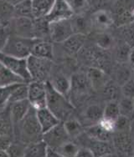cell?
I'll list each match as a JSON object with an SVG mask.
<instances>
[{
  "label": "cell",
  "mask_w": 134,
  "mask_h": 157,
  "mask_svg": "<svg viewBox=\"0 0 134 157\" xmlns=\"http://www.w3.org/2000/svg\"><path fill=\"white\" fill-rule=\"evenodd\" d=\"M120 115L131 119L134 116V100L123 97L118 103Z\"/></svg>",
  "instance_id": "cell-32"
},
{
  "label": "cell",
  "mask_w": 134,
  "mask_h": 157,
  "mask_svg": "<svg viewBox=\"0 0 134 157\" xmlns=\"http://www.w3.org/2000/svg\"><path fill=\"white\" fill-rule=\"evenodd\" d=\"M76 157H95L92 151L87 147H81L79 148Z\"/></svg>",
  "instance_id": "cell-48"
},
{
  "label": "cell",
  "mask_w": 134,
  "mask_h": 157,
  "mask_svg": "<svg viewBox=\"0 0 134 157\" xmlns=\"http://www.w3.org/2000/svg\"><path fill=\"white\" fill-rule=\"evenodd\" d=\"M0 63L7 69H9L11 72L20 77L25 83L28 84L32 81L28 70L27 59L13 57L0 52Z\"/></svg>",
  "instance_id": "cell-5"
},
{
  "label": "cell",
  "mask_w": 134,
  "mask_h": 157,
  "mask_svg": "<svg viewBox=\"0 0 134 157\" xmlns=\"http://www.w3.org/2000/svg\"><path fill=\"white\" fill-rule=\"evenodd\" d=\"M79 148L80 147L77 145V144L69 140L64 143L63 145H60L57 148L52 149V150H54L55 152L65 157H76Z\"/></svg>",
  "instance_id": "cell-31"
},
{
  "label": "cell",
  "mask_w": 134,
  "mask_h": 157,
  "mask_svg": "<svg viewBox=\"0 0 134 157\" xmlns=\"http://www.w3.org/2000/svg\"><path fill=\"white\" fill-rule=\"evenodd\" d=\"M14 125L9 115H0V136H12Z\"/></svg>",
  "instance_id": "cell-35"
},
{
  "label": "cell",
  "mask_w": 134,
  "mask_h": 157,
  "mask_svg": "<svg viewBox=\"0 0 134 157\" xmlns=\"http://www.w3.org/2000/svg\"><path fill=\"white\" fill-rule=\"evenodd\" d=\"M128 61L131 64L132 66L134 65V48H132L129 52V55H128Z\"/></svg>",
  "instance_id": "cell-50"
},
{
  "label": "cell",
  "mask_w": 134,
  "mask_h": 157,
  "mask_svg": "<svg viewBox=\"0 0 134 157\" xmlns=\"http://www.w3.org/2000/svg\"><path fill=\"white\" fill-rule=\"evenodd\" d=\"M28 101L35 110L46 108L45 82L32 80L28 83Z\"/></svg>",
  "instance_id": "cell-6"
},
{
  "label": "cell",
  "mask_w": 134,
  "mask_h": 157,
  "mask_svg": "<svg viewBox=\"0 0 134 157\" xmlns=\"http://www.w3.org/2000/svg\"><path fill=\"white\" fill-rule=\"evenodd\" d=\"M123 35H124L126 44L130 48H134V26L127 28L124 30Z\"/></svg>",
  "instance_id": "cell-44"
},
{
  "label": "cell",
  "mask_w": 134,
  "mask_h": 157,
  "mask_svg": "<svg viewBox=\"0 0 134 157\" xmlns=\"http://www.w3.org/2000/svg\"><path fill=\"white\" fill-rule=\"evenodd\" d=\"M121 91L123 97L134 99V79L131 78L124 83L121 87Z\"/></svg>",
  "instance_id": "cell-41"
},
{
  "label": "cell",
  "mask_w": 134,
  "mask_h": 157,
  "mask_svg": "<svg viewBox=\"0 0 134 157\" xmlns=\"http://www.w3.org/2000/svg\"><path fill=\"white\" fill-rule=\"evenodd\" d=\"M122 94V91L119 89L117 85L114 84L112 82L107 83L104 86L103 94L106 99L109 100L110 101H116Z\"/></svg>",
  "instance_id": "cell-33"
},
{
  "label": "cell",
  "mask_w": 134,
  "mask_h": 157,
  "mask_svg": "<svg viewBox=\"0 0 134 157\" xmlns=\"http://www.w3.org/2000/svg\"><path fill=\"white\" fill-rule=\"evenodd\" d=\"M70 20L72 25L74 33H81L85 35V33L88 32L89 26H90L89 22L82 14L73 15Z\"/></svg>",
  "instance_id": "cell-27"
},
{
  "label": "cell",
  "mask_w": 134,
  "mask_h": 157,
  "mask_svg": "<svg viewBox=\"0 0 134 157\" xmlns=\"http://www.w3.org/2000/svg\"><path fill=\"white\" fill-rule=\"evenodd\" d=\"M86 36L81 33H73L70 38L62 43L65 50L70 55H76L85 44Z\"/></svg>",
  "instance_id": "cell-17"
},
{
  "label": "cell",
  "mask_w": 134,
  "mask_h": 157,
  "mask_svg": "<svg viewBox=\"0 0 134 157\" xmlns=\"http://www.w3.org/2000/svg\"><path fill=\"white\" fill-rule=\"evenodd\" d=\"M91 140L89 143V148L92 151L95 157H102L107 155L114 153L113 145H112L109 141H100L96 140Z\"/></svg>",
  "instance_id": "cell-18"
},
{
  "label": "cell",
  "mask_w": 134,
  "mask_h": 157,
  "mask_svg": "<svg viewBox=\"0 0 134 157\" xmlns=\"http://www.w3.org/2000/svg\"><path fill=\"white\" fill-rule=\"evenodd\" d=\"M10 24H13L14 34L26 39H35L34 18H14Z\"/></svg>",
  "instance_id": "cell-12"
},
{
  "label": "cell",
  "mask_w": 134,
  "mask_h": 157,
  "mask_svg": "<svg viewBox=\"0 0 134 157\" xmlns=\"http://www.w3.org/2000/svg\"><path fill=\"white\" fill-rule=\"evenodd\" d=\"M27 66L31 80L40 82L49 81L48 78L53 66L52 60L30 55L27 58Z\"/></svg>",
  "instance_id": "cell-4"
},
{
  "label": "cell",
  "mask_w": 134,
  "mask_h": 157,
  "mask_svg": "<svg viewBox=\"0 0 134 157\" xmlns=\"http://www.w3.org/2000/svg\"><path fill=\"white\" fill-rule=\"evenodd\" d=\"M105 131L110 134H113L116 131V123L115 121L108 119V118L102 117L100 121L97 123Z\"/></svg>",
  "instance_id": "cell-40"
},
{
  "label": "cell",
  "mask_w": 134,
  "mask_h": 157,
  "mask_svg": "<svg viewBox=\"0 0 134 157\" xmlns=\"http://www.w3.org/2000/svg\"><path fill=\"white\" fill-rule=\"evenodd\" d=\"M132 78L134 79V65H132Z\"/></svg>",
  "instance_id": "cell-54"
},
{
  "label": "cell",
  "mask_w": 134,
  "mask_h": 157,
  "mask_svg": "<svg viewBox=\"0 0 134 157\" xmlns=\"http://www.w3.org/2000/svg\"><path fill=\"white\" fill-rule=\"evenodd\" d=\"M31 55L52 60L54 57V48L52 44L45 40L36 39V41L34 42L32 47Z\"/></svg>",
  "instance_id": "cell-16"
},
{
  "label": "cell",
  "mask_w": 134,
  "mask_h": 157,
  "mask_svg": "<svg viewBox=\"0 0 134 157\" xmlns=\"http://www.w3.org/2000/svg\"><path fill=\"white\" fill-rule=\"evenodd\" d=\"M133 100H134V99H133Z\"/></svg>",
  "instance_id": "cell-56"
},
{
  "label": "cell",
  "mask_w": 134,
  "mask_h": 157,
  "mask_svg": "<svg viewBox=\"0 0 134 157\" xmlns=\"http://www.w3.org/2000/svg\"><path fill=\"white\" fill-rule=\"evenodd\" d=\"M9 105H10L9 107L10 119L12 121L13 125L14 127L25 117L28 112L30 111L31 105L28 100L11 103Z\"/></svg>",
  "instance_id": "cell-13"
},
{
  "label": "cell",
  "mask_w": 134,
  "mask_h": 157,
  "mask_svg": "<svg viewBox=\"0 0 134 157\" xmlns=\"http://www.w3.org/2000/svg\"><path fill=\"white\" fill-rule=\"evenodd\" d=\"M85 133L90 139L100 140V141H109L112 139V134H110L101 128L98 124H92L86 128Z\"/></svg>",
  "instance_id": "cell-25"
},
{
  "label": "cell",
  "mask_w": 134,
  "mask_h": 157,
  "mask_svg": "<svg viewBox=\"0 0 134 157\" xmlns=\"http://www.w3.org/2000/svg\"><path fill=\"white\" fill-rule=\"evenodd\" d=\"M14 18V6L6 0H0V22L3 27H7Z\"/></svg>",
  "instance_id": "cell-24"
},
{
  "label": "cell",
  "mask_w": 134,
  "mask_h": 157,
  "mask_svg": "<svg viewBox=\"0 0 134 157\" xmlns=\"http://www.w3.org/2000/svg\"><path fill=\"white\" fill-rule=\"evenodd\" d=\"M73 15V12L65 0H55L49 13L45 17V19L50 24L54 22L70 19Z\"/></svg>",
  "instance_id": "cell-11"
},
{
  "label": "cell",
  "mask_w": 134,
  "mask_h": 157,
  "mask_svg": "<svg viewBox=\"0 0 134 157\" xmlns=\"http://www.w3.org/2000/svg\"><path fill=\"white\" fill-rule=\"evenodd\" d=\"M26 100H28V84L22 83V84H18L13 89L12 92L9 95L8 104Z\"/></svg>",
  "instance_id": "cell-26"
},
{
  "label": "cell",
  "mask_w": 134,
  "mask_h": 157,
  "mask_svg": "<svg viewBox=\"0 0 134 157\" xmlns=\"http://www.w3.org/2000/svg\"><path fill=\"white\" fill-rule=\"evenodd\" d=\"M49 83L55 91L68 98L70 91V78H67L62 74H60L54 76Z\"/></svg>",
  "instance_id": "cell-19"
},
{
  "label": "cell",
  "mask_w": 134,
  "mask_h": 157,
  "mask_svg": "<svg viewBox=\"0 0 134 157\" xmlns=\"http://www.w3.org/2000/svg\"><path fill=\"white\" fill-rule=\"evenodd\" d=\"M46 157H65V156H63V155H61L58 154V153H57V152H55L54 150L48 148V151H47Z\"/></svg>",
  "instance_id": "cell-49"
},
{
  "label": "cell",
  "mask_w": 134,
  "mask_h": 157,
  "mask_svg": "<svg viewBox=\"0 0 134 157\" xmlns=\"http://www.w3.org/2000/svg\"><path fill=\"white\" fill-rule=\"evenodd\" d=\"M17 85H11L8 87H0V107H4L8 105L9 95L11 94L13 89Z\"/></svg>",
  "instance_id": "cell-42"
},
{
  "label": "cell",
  "mask_w": 134,
  "mask_h": 157,
  "mask_svg": "<svg viewBox=\"0 0 134 157\" xmlns=\"http://www.w3.org/2000/svg\"><path fill=\"white\" fill-rule=\"evenodd\" d=\"M119 115H120V111H119L118 102L116 101H110L103 109V117L108 118L116 121Z\"/></svg>",
  "instance_id": "cell-36"
},
{
  "label": "cell",
  "mask_w": 134,
  "mask_h": 157,
  "mask_svg": "<svg viewBox=\"0 0 134 157\" xmlns=\"http://www.w3.org/2000/svg\"><path fill=\"white\" fill-rule=\"evenodd\" d=\"M49 38L53 42L62 43L74 33L70 19L49 24Z\"/></svg>",
  "instance_id": "cell-10"
},
{
  "label": "cell",
  "mask_w": 134,
  "mask_h": 157,
  "mask_svg": "<svg viewBox=\"0 0 134 157\" xmlns=\"http://www.w3.org/2000/svg\"><path fill=\"white\" fill-rule=\"evenodd\" d=\"M12 143V136H0V151H6Z\"/></svg>",
  "instance_id": "cell-46"
},
{
  "label": "cell",
  "mask_w": 134,
  "mask_h": 157,
  "mask_svg": "<svg viewBox=\"0 0 134 157\" xmlns=\"http://www.w3.org/2000/svg\"><path fill=\"white\" fill-rule=\"evenodd\" d=\"M22 83L25 82L0 63V87H8Z\"/></svg>",
  "instance_id": "cell-22"
},
{
  "label": "cell",
  "mask_w": 134,
  "mask_h": 157,
  "mask_svg": "<svg viewBox=\"0 0 134 157\" xmlns=\"http://www.w3.org/2000/svg\"><path fill=\"white\" fill-rule=\"evenodd\" d=\"M15 128H18L20 142L25 145H29L42 140L43 133L37 120L36 111L32 107L25 117L14 127V130Z\"/></svg>",
  "instance_id": "cell-2"
},
{
  "label": "cell",
  "mask_w": 134,
  "mask_h": 157,
  "mask_svg": "<svg viewBox=\"0 0 134 157\" xmlns=\"http://www.w3.org/2000/svg\"><path fill=\"white\" fill-rule=\"evenodd\" d=\"M131 78V72L127 68H120L117 71V79H118L119 85H122L124 83Z\"/></svg>",
  "instance_id": "cell-43"
},
{
  "label": "cell",
  "mask_w": 134,
  "mask_h": 157,
  "mask_svg": "<svg viewBox=\"0 0 134 157\" xmlns=\"http://www.w3.org/2000/svg\"><path fill=\"white\" fill-rule=\"evenodd\" d=\"M26 145L21 142L14 143L9 145V148L6 150L7 154L9 157H25V151Z\"/></svg>",
  "instance_id": "cell-37"
},
{
  "label": "cell",
  "mask_w": 134,
  "mask_h": 157,
  "mask_svg": "<svg viewBox=\"0 0 134 157\" xmlns=\"http://www.w3.org/2000/svg\"><path fill=\"white\" fill-rule=\"evenodd\" d=\"M130 47L126 44L124 45H122L119 47L117 49V53H116V57L119 60L121 61H126L128 59V55H129V52H130Z\"/></svg>",
  "instance_id": "cell-45"
},
{
  "label": "cell",
  "mask_w": 134,
  "mask_h": 157,
  "mask_svg": "<svg viewBox=\"0 0 134 157\" xmlns=\"http://www.w3.org/2000/svg\"><path fill=\"white\" fill-rule=\"evenodd\" d=\"M92 87L85 73H76L70 78V91L69 96L74 100H82Z\"/></svg>",
  "instance_id": "cell-7"
},
{
  "label": "cell",
  "mask_w": 134,
  "mask_h": 157,
  "mask_svg": "<svg viewBox=\"0 0 134 157\" xmlns=\"http://www.w3.org/2000/svg\"><path fill=\"white\" fill-rule=\"evenodd\" d=\"M115 123H116V131L128 132V130H130L131 122L129 118L120 115L115 121Z\"/></svg>",
  "instance_id": "cell-39"
},
{
  "label": "cell",
  "mask_w": 134,
  "mask_h": 157,
  "mask_svg": "<svg viewBox=\"0 0 134 157\" xmlns=\"http://www.w3.org/2000/svg\"><path fill=\"white\" fill-rule=\"evenodd\" d=\"M0 157H9L6 151H0Z\"/></svg>",
  "instance_id": "cell-52"
},
{
  "label": "cell",
  "mask_w": 134,
  "mask_h": 157,
  "mask_svg": "<svg viewBox=\"0 0 134 157\" xmlns=\"http://www.w3.org/2000/svg\"><path fill=\"white\" fill-rule=\"evenodd\" d=\"M65 130L68 134L70 138H75L79 136L82 133L83 127L79 121L74 119H67L66 121H63Z\"/></svg>",
  "instance_id": "cell-30"
},
{
  "label": "cell",
  "mask_w": 134,
  "mask_h": 157,
  "mask_svg": "<svg viewBox=\"0 0 134 157\" xmlns=\"http://www.w3.org/2000/svg\"><path fill=\"white\" fill-rule=\"evenodd\" d=\"M37 39H26L15 34H9L6 44L1 53L19 59H27Z\"/></svg>",
  "instance_id": "cell-3"
},
{
  "label": "cell",
  "mask_w": 134,
  "mask_h": 157,
  "mask_svg": "<svg viewBox=\"0 0 134 157\" xmlns=\"http://www.w3.org/2000/svg\"><path fill=\"white\" fill-rule=\"evenodd\" d=\"M89 81L91 83L92 87L98 89V88L105 86L107 84L106 80V74L103 70L97 68V67H90L85 73Z\"/></svg>",
  "instance_id": "cell-21"
},
{
  "label": "cell",
  "mask_w": 134,
  "mask_h": 157,
  "mask_svg": "<svg viewBox=\"0 0 134 157\" xmlns=\"http://www.w3.org/2000/svg\"><path fill=\"white\" fill-rule=\"evenodd\" d=\"M112 139L113 148L117 157H132L134 152V145L128 132L116 131Z\"/></svg>",
  "instance_id": "cell-9"
},
{
  "label": "cell",
  "mask_w": 134,
  "mask_h": 157,
  "mask_svg": "<svg viewBox=\"0 0 134 157\" xmlns=\"http://www.w3.org/2000/svg\"><path fill=\"white\" fill-rule=\"evenodd\" d=\"M9 32L6 27H3L0 29V52H2L3 48L6 44V42L9 36Z\"/></svg>",
  "instance_id": "cell-47"
},
{
  "label": "cell",
  "mask_w": 134,
  "mask_h": 157,
  "mask_svg": "<svg viewBox=\"0 0 134 157\" xmlns=\"http://www.w3.org/2000/svg\"><path fill=\"white\" fill-rule=\"evenodd\" d=\"M55 0H31L34 19L45 18L50 11Z\"/></svg>",
  "instance_id": "cell-20"
},
{
  "label": "cell",
  "mask_w": 134,
  "mask_h": 157,
  "mask_svg": "<svg viewBox=\"0 0 134 157\" xmlns=\"http://www.w3.org/2000/svg\"><path fill=\"white\" fill-rule=\"evenodd\" d=\"M1 28H3V25H2V24H1V22H0V29Z\"/></svg>",
  "instance_id": "cell-55"
},
{
  "label": "cell",
  "mask_w": 134,
  "mask_h": 157,
  "mask_svg": "<svg viewBox=\"0 0 134 157\" xmlns=\"http://www.w3.org/2000/svg\"><path fill=\"white\" fill-rule=\"evenodd\" d=\"M46 85V108L49 109L59 120L63 122L69 119V116L74 109V105L64 95L55 91L49 81Z\"/></svg>",
  "instance_id": "cell-1"
},
{
  "label": "cell",
  "mask_w": 134,
  "mask_h": 157,
  "mask_svg": "<svg viewBox=\"0 0 134 157\" xmlns=\"http://www.w3.org/2000/svg\"><path fill=\"white\" fill-rule=\"evenodd\" d=\"M96 43L100 48L108 49L112 45V38L107 33H100L96 38Z\"/></svg>",
  "instance_id": "cell-38"
},
{
  "label": "cell",
  "mask_w": 134,
  "mask_h": 157,
  "mask_svg": "<svg viewBox=\"0 0 134 157\" xmlns=\"http://www.w3.org/2000/svg\"><path fill=\"white\" fill-rule=\"evenodd\" d=\"M102 117H103V109L97 105H92L88 106L85 109V120L91 122L92 124H97Z\"/></svg>",
  "instance_id": "cell-29"
},
{
  "label": "cell",
  "mask_w": 134,
  "mask_h": 157,
  "mask_svg": "<svg viewBox=\"0 0 134 157\" xmlns=\"http://www.w3.org/2000/svg\"><path fill=\"white\" fill-rule=\"evenodd\" d=\"M48 146L42 140L26 145L25 157H46Z\"/></svg>",
  "instance_id": "cell-23"
},
{
  "label": "cell",
  "mask_w": 134,
  "mask_h": 157,
  "mask_svg": "<svg viewBox=\"0 0 134 157\" xmlns=\"http://www.w3.org/2000/svg\"><path fill=\"white\" fill-rule=\"evenodd\" d=\"M42 140L49 149H55L70 140V137L65 130L63 122H60L45 133L43 134Z\"/></svg>",
  "instance_id": "cell-8"
},
{
  "label": "cell",
  "mask_w": 134,
  "mask_h": 157,
  "mask_svg": "<svg viewBox=\"0 0 134 157\" xmlns=\"http://www.w3.org/2000/svg\"><path fill=\"white\" fill-rule=\"evenodd\" d=\"M70 9L72 10L74 15L82 14L90 7L88 0H65Z\"/></svg>",
  "instance_id": "cell-34"
},
{
  "label": "cell",
  "mask_w": 134,
  "mask_h": 157,
  "mask_svg": "<svg viewBox=\"0 0 134 157\" xmlns=\"http://www.w3.org/2000/svg\"><path fill=\"white\" fill-rule=\"evenodd\" d=\"M114 23L112 13L107 10H98L95 12L91 18V24L99 30H105Z\"/></svg>",
  "instance_id": "cell-15"
},
{
  "label": "cell",
  "mask_w": 134,
  "mask_h": 157,
  "mask_svg": "<svg viewBox=\"0 0 134 157\" xmlns=\"http://www.w3.org/2000/svg\"><path fill=\"white\" fill-rule=\"evenodd\" d=\"M102 157H117V155L114 154V153H112V154L107 155H105V156H102Z\"/></svg>",
  "instance_id": "cell-53"
},
{
  "label": "cell",
  "mask_w": 134,
  "mask_h": 157,
  "mask_svg": "<svg viewBox=\"0 0 134 157\" xmlns=\"http://www.w3.org/2000/svg\"><path fill=\"white\" fill-rule=\"evenodd\" d=\"M6 1L8 2V3H11V4H12V5H14V6H15L16 4L21 3V2L25 1V0H6Z\"/></svg>",
  "instance_id": "cell-51"
},
{
  "label": "cell",
  "mask_w": 134,
  "mask_h": 157,
  "mask_svg": "<svg viewBox=\"0 0 134 157\" xmlns=\"http://www.w3.org/2000/svg\"><path fill=\"white\" fill-rule=\"evenodd\" d=\"M35 111H36L37 120L40 124L43 134L45 133L46 131L49 130L53 127L57 125L60 122H61L58 118L47 108L37 109Z\"/></svg>",
  "instance_id": "cell-14"
},
{
  "label": "cell",
  "mask_w": 134,
  "mask_h": 157,
  "mask_svg": "<svg viewBox=\"0 0 134 157\" xmlns=\"http://www.w3.org/2000/svg\"><path fill=\"white\" fill-rule=\"evenodd\" d=\"M14 15L15 18H34L31 0H25L16 4L14 6Z\"/></svg>",
  "instance_id": "cell-28"
}]
</instances>
